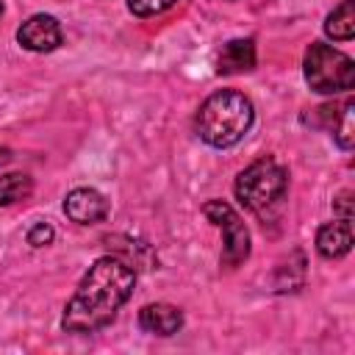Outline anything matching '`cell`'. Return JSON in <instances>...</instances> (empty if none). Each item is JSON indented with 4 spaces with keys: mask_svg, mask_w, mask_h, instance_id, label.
<instances>
[{
    "mask_svg": "<svg viewBox=\"0 0 355 355\" xmlns=\"http://www.w3.org/2000/svg\"><path fill=\"white\" fill-rule=\"evenodd\" d=\"M136 272L116 255L97 258L80 277L78 291L64 308L61 327L67 333H97L114 322L116 311L130 300Z\"/></svg>",
    "mask_w": 355,
    "mask_h": 355,
    "instance_id": "obj_1",
    "label": "cell"
},
{
    "mask_svg": "<svg viewBox=\"0 0 355 355\" xmlns=\"http://www.w3.org/2000/svg\"><path fill=\"white\" fill-rule=\"evenodd\" d=\"M252 119H255V108L247 94L236 89H219L200 105L194 116V128L208 147L227 150L247 136Z\"/></svg>",
    "mask_w": 355,
    "mask_h": 355,
    "instance_id": "obj_2",
    "label": "cell"
},
{
    "mask_svg": "<svg viewBox=\"0 0 355 355\" xmlns=\"http://www.w3.org/2000/svg\"><path fill=\"white\" fill-rule=\"evenodd\" d=\"M286 189H288V172L272 155L252 161L247 169L239 172L236 183H233L236 200L258 216L269 214L286 197Z\"/></svg>",
    "mask_w": 355,
    "mask_h": 355,
    "instance_id": "obj_3",
    "label": "cell"
},
{
    "mask_svg": "<svg viewBox=\"0 0 355 355\" xmlns=\"http://www.w3.org/2000/svg\"><path fill=\"white\" fill-rule=\"evenodd\" d=\"M302 72L305 83L316 94H338L355 86V61L324 42H311V47L305 50Z\"/></svg>",
    "mask_w": 355,
    "mask_h": 355,
    "instance_id": "obj_4",
    "label": "cell"
},
{
    "mask_svg": "<svg viewBox=\"0 0 355 355\" xmlns=\"http://www.w3.org/2000/svg\"><path fill=\"white\" fill-rule=\"evenodd\" d=\"M202 214L211 225H216L222 230V266L233 269L239 263H244L250 258V230L241 222V216L222 200H208L202 205Z\"/></svg>",
    "mask_w": 355,
    "mask_h": 355,
    "instance_id": "obj_5",
    "label": "cell"
},
{
    "mask_svg": "<svg viewBox=\"0 0 355 355\" xmlns=\"http://www.w3.org/2000/svg\"><path fill=\"white\" fill-rule=\"evenodd\" d=\"M17 42L31 53H53L61 44V25L53 14H33L19 25Z\"/></svg>",
    "mask_w": 355,
    "mask_h": 355,
    "instance_id": "obj_6",
    "label": "cell"
},
{
    "mask_svg": "<svg viewBox=\"0 0 355 355\" xmlns=\"http://www.w3.org/2000/svg\"><path fill=\"white\" fill-rule=\"evenodd\" d=\"M108 211H111L108 200L97 189H89V186L72 189L64 197V214L75 225H97V222H103L108 216Z\"/></svg>",
    "mask_w": 355,
    "mask_h": 355,
    "instance_id": "obj_7",
    "label": "cell"
},
{
    "mask_svg": "<svg viewBox=\"0 0 355 355\" xmlns=\"http://www.w3.org/2000/svg\"><path fill=\"white\" fill-rule=\"evenodd\" d=\"M139 327L153 336H175L183 327V313L166 302H150L139 311Z\"/></svg>",
    "mask_w": 355,
    "mask_h": 355,
    "instance_id": "obj_8",
    "label": "cell"
},
{
    "mask_svg": "<svg viewBox=\"0 0 355 355\" xmlns=\"http://www.w3.org/2000/svg\"><path fill=\"white\" fill-rule=\"evenodd\" d=\"M316 250L327 261L344 258L352 250V222L349 219H338V222L322 225L316 230Z\"/></svg>",
    "mask_w": 355,
    "mask_h": 355,
    "instance_id": "obj_9",
    "label": "cell"
},
{
    "mask_svg": "<svg viewBox=\"0 0 355 355\" xmlns=\"http://www.w3.org/2000/svg\"><path fill=\"white\" fill-rule=\"evenodd\" d=\"M255 67V44L252 39H233L222 47L216 72L222 75H236V72H250Z\"/></svg>",
    "mask_w": 355,
    "mask_h": 355,
    "instance_id": "obj_10",
    "label": "cell"
},
{
    "mask_svg": "<svg viewBox=\"0 0 355 355\" xmlns=\"http://www.w3.org/2000/svg\"><path fill=\"white\" fill-rule=\"evenodd\" d=\"M324 33L336 42H349L355 36V3L341 0L324 19Z\"/></svg>",
    "mask_w": 355,
    "mask_h": 355,
    "instance_id": "obj_11",
    "label": "cell"
},
{
    "mask_svg": "<svg viewBox=\"0 0 355 355\" xmlns=\"http://www.w3.org/2000/svg\"><path fill=\"white\" fill-rule=\"evenodd\" d=\"M31 191H33V180H31L25 172L0 175V205L19 202V200L31 197Z\"/></svg>",
    "mask_w": 355,
    "mask_h": 355,
    "instance_id": "obj_12",
    "label": "cell"
},
{
    "mask_svg": "<svg viewBox=\"0 0 355 355\" xmlns=\"http://www.w3.org/2000/svg\"><path fill=\"white\" fill-rule=\"evenodd\" d=\"M352 114H355V100H344L338 105V116L333 122V139L338 141L341 150H352L355 144V133H352Z\"/></svg>",
    "mask_w": 355,
    "mask_h": 355,
    "instance_id": "obj_13",
    "label": "cell"
},
{
    "mask_svg": "<svg viewBox=\"0 0 355 355\" xmlns=\"http://www.w3.org/2000/svg\"><path fill=\"white\" fill-rule=\"evenodd\" d=\"M178 0H128V11L136 17H155L166 8H172Z\"/></svg>",
    "mask_w": 355,
    "mask_h": 355,
    "instance_id": "obj_14",
    "label": "cell"
},
{
    "mask_svg": "<svg viewBox=\"0 0 355 355\" xmlns=\"http://www.w3.org/2000/svg\"><path fill=\"white\" fill-rule=\"evenodd\" d=\"M53 239H55V230H53L47 222H36V225L28 230V244H31V247H47Z\"/></svg>",
    "mask_w": 355,
    "mask_h": 355,
    "instance_id": "obj_15",
    "label": "cell"
},
{
    "mask_svg": "<svg viewBox=\"0 0 355 355\" xmlns=\"http://www.w3.org/2000/svg\"><path fill=\"white\" fill-rule=\"evenodd\" d=\"M352 194L349 191H341L336 200H333V211L338 214V219H349L352 222Z\"/></svg>",
    "mask_w": 355,
    "mask_h": 355,
    "instance_id": "obj_16",
    "label": "cell"
},
{
    "mask_svg": "<svg viewBox=\"0 0 355 355\" xmlns=\"http://www.w3.org/2000/svg\"><path fill=\"white\" fill-rule=\"evenodd\" d=\"M11 161V150L8 147H0V166H6Z\"/></svg>",
    "mask_w": 355,
    "mask_h": 355,
    "instance_id": "obj_17",
    "label": "cell"
},
{
    "mask_svg": "<svg viewBox=\"0 0 355 355\" xmlns=\"http://www.w3.org/2000/svg\"><path fill=\"white\" fill-rule=\"evenodd\" d=\"M0 17H3V3H0Z\"/></svg>",
    "mask_w": 355,
    "mask_h": 355,
    "instance_id": "obj_18",
    "label": "cell"
}]
</instances>
